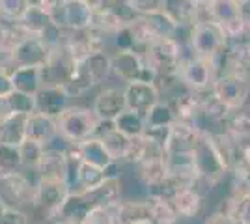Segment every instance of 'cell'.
<instances>
[{"label":"cell","mask_w":250,"mask_h":224,"mask_svg":"<svg viewBox=\"0 0 250 224\" xmlns=\"http://www.w3.org/2000/svg\"><path fill=\"white\" fill-rule=\"evenodd\" d=\"M228 47V38L219 28V24L204 17L190 26L188 32V49L198 58L213 62L224 49Z\"/></svg>","instance_id":"obj_2"},{"label":"cell","mask_w":250,"mask_h":224,"mask_svg":"<svg viewBox=\"0 0 250 224\" xmlns=\"http://www.w3.org/2000/svg\"><path fill=\"white\" fill-rule=\"evenodd\" d=\"M202 131L190 123L176 122L168 131L165 142V155H192Z\"/></svg>","instance_id":"obj_13"},{"label":"cell","mask_w":250,"mask_h":224,"mask_svg":"<svg viewBox=\"0 0 250 224\" xmlns=\"http://www.w3.org/2000/svg\"><path fill=\"white\" fill-rule=\"evenodd\" d=\"M13 92V84H11L10 73L0 71V99H6Z\"/></svg>","instance_id":"obj_46"},{"label":"cell","mask_w":250,"mask_h":224,"mask_svg":"<svg viewBox=\"0 0 250 224\" xmlns=\"http://www.w3.org/2000/svg\"><path fill=\"white\" fill-rule=\"evenodd\" d=\"M140 21H142L151 40H163V38H174L176 40L179 26L161 10L140 15Z\"/></svg>","instance_id":"obj_26"},{"label":"cell","mask_w":250,"mask_h":224,"mask_svg":"<svg viewBox=\"0 0 250 224\" xmlns=\"http://www.w3.org/2000/svg\"><path fill=\"white\" fill-rule=\"evenodd\" d=\"M10 79L15 92L28 96H38V92L43 88L42 67H15L10 73Z\"/></svg>","instance_id":"obj_27"},{"label":"cell","mask_w":250,"mask_h":224,"mask_svg":"<svg viewBox=\"0 0 250 224\" xmlns=\"http://www.w3.org/2000/svg\"><path fill=\"white\" fill-rule=\"evenodd\" d=\"M56 127L65 140H69L71 144H79V142L95 137L97 127H99V120L92 108L69 105L56 118Z\"/></svg>","instance_id":"obj_3"},{"label":"cell","mask_w":250,"mask_h":224,"mask_svg":"<svg viewBox=\"0 0 250 224\" xmlns=\"http://www.w3.org/2000/svg\"><path fill=\"white\" fill-rule=\"evenodd\" d=\"M204 97H206V94L192 92V90H187V88L183 86V88H179L170 99H165V101H168V103L172 105L174 112H176L177 122L190 123V125L198 127V120H200V114H202Z\"/></svg>","instance_id":"obj_12"},{"label":"cell","mask_w":250,"mask_h":224,"mask_svg":"<svg viewBox=\"0 0 250 224\" xmlns=\"http://www.w3.org/2000/svg\"><path fill=\"white\" fill-rule=\"evenodd\" d=\"M176 122H177V118H176V112H174L172 105H170L168 101H165V99H161L159 103H155L153 107L149 108V112L144 116V123H146L144 135L149 137V139L157 140V142H161V144L165 146L168 131H170V127H172Z\"/></svg>","instance_id":"obj_11"},{"label":"cell","mask_w":250,"mask_h":224,"mask_svg":"<svg viewBox=\"0 0 250 224\" xmlns=\"http://www.w3.org/2000/svg\"><path fill=\"white\" fill-rule=\"evenodd\" d=\"M247 40H250V19H249V32H247Z\"/></svg>","instance_id":"obj_52"},{"label":"cell","mask_w":250,"mask_h":224,"mask_svg":"<svg viewBox=\"0 0 250 224\" xmlns=\"http://www.w3.org/2000/svg\"><path fill=\"white\" fill-rule=\"evenodd\" d=\"M83 62L86 64L90 75L94 77V81L97 86L106 82V81L112 77V69H110V53H106V51L90 54Z\"/></svg>","instance_id":"obj_35"},{"label":"cell","mask_w":250,"mask_h":224,"mask_svg":"<svg viewBox=\"0 0 250 224\" xmlns=\"http://www.w3.org/2000/svg\"><path fill=\"white\" fill-rule=\"evenodd\" d=\"M22 170L19 148L0 144V182Z\"/></svg>","instance_id":"obj_38"},{"label":"cell","mask_w":250,"mask_h":224,"mask_svg":"<svg viewBox=\"0 0 250 224\" xmlns=\"http://www.w3.org/2000/svg\"><path fill=\"white\" fill-rule=\"evenodd\" d=\"M95 137L101 140V144L108 151V155L112 157V161L124 163L125 155H127V149H129V144H131L129 137H125L124 133H120L114 127L112 122H99Z\"/></svg>","instance_id":"obj_18"},{"label":"cell","mask_w":250,"mask_h":224,"mask_svg":"<svg viewBox=\"0 0 250 224\" xmlns=\"http://www.w3.org/2000/svg\"><path fill=\"white\" fill-rule=\"evenodd\" d=\"M144 202L147 205L149 219L153 224H179V217L174 211L168 198L155 194V192H147L144 196Z\"/></svg>","instance_id":"obj_29"},{"label":"cell","mask_w":250,"mask_h":224,"mask_svg":"<svg viewBox=\"0 0 250 224\" xmlns=\"http://www.w3.org/2000/svg\"><path fill=\"white\" fill-rule=\"evenodd\" d=\"M217 79V69L213 62L198 58L194 54L187 56L179 67V81L187 90L198 92V94H208L211 92V86Z\"/></svg>","instance_id":"obj_6"},{"label":"cell","mask_w":250,"mask_h":224,"mask_svg":"<svg viewBox=\"0 0 250 224\" xmlns=\"http://www.w3.org/2000/svg\"><path fill=\"white\" fill-rule=\"evenodd\" d=\"M56 135H58V127H56L54 118L45 116L42 112H34L28 116V122H26V139L28 140L47 146Z\"/></svg>","instance_id":"obj_21"},{"label":"cell","mask_w":250,"mask_h":224,"mask_svg":"<svg viewBox=\"0 0 250 224\" xmlns=\"http://www.w3.org/2000/svg\"><path fill=\"white\" fill-rule=\"evenodd\" d=\"M75 146H77L81 161L86 163V164H92V166H97L101 170H106L108 166H112L116 163L108 155V151L104 149V146L101 144V140L97 139V137H92V139L84 140V142H79Z\"/></svg>","instance_id":"obj_24"},{"label":"cell","mask_w":250,"mask_h":224,"mask_svg":"<svg viewBox=\"0 0 250 224\" xmlns=\"http://www.w3.org/2000/svg\"><path fill=\"white\" fill-rule=\"evenodd\" d=\"M10 53L13 69L15 67H42L51 58V49L38 36L24 38L21 43H17L11 49Z\"/></svg>","instance_id":"obj_10"},{"label":"cell","mask_w":250,"mask_h":224,"mask_svg":"<svg viewBox=\"0 0 250 224\" xmlns=\"http://www.w3.org/2000/svg\"><path fill=\"white\" fill-rule=\"evenodd\" d=\"M38 176L45 180H60L67 183V151L45 149Z\"/></svg>","instance_id":"obj_25"},{"label":"cell","mask_w":250,"mask_h":224,"mask_svg":"<svg viewBox=\"0 0 250 224\" xmlns=\"http://www.w3.org/2000/svg\"><path fill=\"white\" fill-rule=\"evenodd\" d=\"M69 192H71V189L65 182L40 178L38 187H36V207L43 209V213L47 217L62 205V202L67 198Z\"/></svg>","instance_id":"obj_15"},{"label":"cell","mask_w":250,"mask_h":224,"mask_svg":"<svg viewBox=\"0 0 250 224\" xmlns=\"http://www.w3.org/2000/svg\"><path fill=\"white\" fill-rule=\"evenodd\" d=\"M190 54L192 53L187 45H181L174 38H163L153 40L147 45L144 51V60L155 77H174L179 75L183 60Z\"/></svg>","instance_id":"obj_1"},{"label":"cell","mask_w":250,"mask_h":224,"mask_svg":"<svg viewBox=\"0 0 250 224\" xmlns=\"http://www.w3.org/2000/svg\"><path fill=\"white\" fill-rule=\"evenodd\" d=\"M38 170H21L10 178L2 180L4 194L19 207H36V187H38Z\"/></svg>","instance_id":"obj_8"},{"label":"cell","mask_w":250,"mask_h":224,"mask_svg":"<svg viewBox=\"0 0 250 224\" xmlns=\"http://www.w3.org/2000/svg\"><path fill=\"white\" fill-rule=\"evenodd\" d=\"M110 69L112 77L122 81L124 84L131 82H155V73L146 64L144 54L135 51H125V53L110 54Z\"/></svg>","instance_id":"obj_5"},{"label":"cell","mask_w":250,"mask_h":224,"mask_svg":"<svg viewBox=\"0 0 250 224\" xmlns=\"http://www.w3.org/2000/svg\"><path fill=\"white\" fill-rule=\"evenodd\" d=\"M159 157H165V146L161 142L142 135V137L131 139V144H129V149H127V155H125L124 163L138 166V164H142L146 161L159 159Z\"/></svg>","instance_id":"obj_19"},{"label":"cell","mask_w":250,"mask_h":224,"mask_svg":"<svg viewBox=\"0 0 250 224\" xmlns=\"http://www.w3.org/2000/svg\"><path fill=\"white\" fill-rule=\"evenodd\" d=\"M112 123H114V127L120 133H124L125 137H129V139L142 137L144 135V129H146L144 118L140 116V114H136V112H131V110H124Z\"/></svg>","instance_id":"obj_37"},{"label":"cell","mask_w":250,"mask_h":224,"mask_svg":"<svg viewBox=\"0 0 250 224\" xmlns=\"http://www.w3.org/2000/svg\"><path fill=\"white\" fill-rule=\"evenodd\" d=\"M208 19L219 24V28L228 38V41L247 38L249 17L235 0H215L208 11Z\"/></svg>","instance_id":"obj_4"},{"label":"cell","mask_w":250,"mask_h":224,"mask_svg":"<svg viewBox=\"0 0 250 224\" xmlns=\"http://www.w3.org/2000/svg\"><path fill=\"white\" fill-rule=\"evenodd\" d=\"M28 8L30 0H0V19L8 22H19Z\"/></svg>","instance_id":"obj_42"},{"label":"cell","mask_w":250,"mask_h":224,"mask_svg":"<svg viewBox=\"0 0 250 224\" xmlns=\"http://www.w3.org/2000/svg\"><path fill=\"white\" fill-rule=\"evenodd\" d=\"M222 131L233 139L250 137V107L243 105L237 108H229L228 116L222 123Z\"/></svg>","instance_id":"obj_33"},{"label":"cell","mask_w":250,"mask_h":224,"mask_svg":"<svg viewBox=\"0 0 250 224\" xmlns=\"http://www.w3.org/2000/svg\"><path fill=\"white\" fill-rule=\"evenodd\" d=\"M211 94L228 108L247 105L250 96V79L237 73H224L215 79Z\"/></svg>","instance_id":"obj_7"},{"label":"cell","mask_w":250,"mask_h":224,"mask_svg":"<svg viewBox=\"0 0 250 224\" xmlns=\"http://www.w3.org/2000/svg\"><path fill=\"white\" fill-rule=\"evenodd\" d=\"M92 110L99 122H114L124 110H127L124 88L106 86L103 90H99V94L94 97Z\"/></svg>","instance_id":"obj_14"},{"label":"cell","mask_w":250,"mask_h":224,"mask_svg":"<svg viewBox=\"0 0 250 224\" xmlns=\"http://www.w3.org/2000/svg\"><path fill=\"white\" fill-rule=\"evenodd\" d=\"M213 2H215V0H194L196 8H198L200 13H202V19L208 17V11H209V8L213 6Z\"/></svg>","instance_id":"obj_50"},{"label":"cell","mask_w":250,"mask_h":224,"mask_svg":"<svg viewBox=\"0 0 250 224\" xmlns=\"http://www.w3.org/2000/svg\"><path fill=\"white\" fill-rule=\"evenodd\" d=\"M125 105L127 110L136 112L144 118L149 112V108L161 101V94L151 82H131L124 86Z\"/></svg>","instance_id":"obj_16"},{"label":"cell","mask_w":250,"mask_h":224,"mask_svg":"<svg viewBox=\"0 0 250 224\" xmlns=\"http://www.w3.org/2000/svg\"><path fill=\"white\" fill-rule=\"evenodd\" d=\"M94 11L81 0H63L51 13L52 22L62 30H84L90 28Z\"/></svg>","instance_id":"obj_9"},{"label":"cell","mask_w":250,"mask_h":224,"mask_svg":"<svg viewBox=\"0 0 250 224\" xmlns=\"http://www.w3.org/2000/svg\"><path fill=\"white\" fill-rule=\"evenodd\" d=\"M106 170H101L97 166L81 163L79 172H77V182H75V191H92L99 187L106 180Z\"/></svg>","instance_id":"obj_36"},{"label":"cell","mask_w":250,"mask_h":224,"mask_svg":"<svg viewBox=\"0 0 250 224\" xmlns=\"http://www.w3.org/2000/svg\"><path fill=\"white\" fill-rule=\"evenodd\" d=\"M222 211L235 224H250V192L231 189Z\"/></svg>","instance_id":"obj_31"},{"label":"cell","mask_w":250,"mask_h":224,"mask_svg":"<svg viewBox=\"0 0 250 224\" xmlns=\"http://www.w3.org/2000/svg\"><path fill=\"white\" fill-rule=\"evenodd\" d=\"M69 99L71 97L67 96L63 86H45L36 96V112L56 120L69 107Z\"/></svg>","instance_id":"obj_17"},{"label":"cell","mask_w":250,"mask_h":224,"mask_svg":"<svg viewBox=\"0 0 250 224\" xmlns=\"http://www.w3.org/2000/svg\"><path fill=\"white\" fill-rule=\"evenodd\" d=\"M0 224H32L30 215L0 192Z\"/></svg>","instance_id":"obj_39"},{"label":"cell","mask_w":250,"mask_h":224,"mask_svg":"<svg viewBox=\"0 0 250 224\" xmlns=\"http://www.w3.org/2000/svg\"><path fill=\"white\" fill-rule=\"evenodd\" d=\"M6 103L10 107L11 114H24L30 116L36 112V96H28L22 92H11L10 96L6 97Z\"/></svg>","instance_id":"obj_41"},{"label":"cell","mask_w":250,"mask_h":224,"mask_svg":"<svg viewBox=\"0 0 250 224\" xmlns=\"http://www.w3.org/2000/svg\"><path fill=\"white\" fill-rule=\"evenodd\" d=\"M10 49V30H8V21L0 19V51Z\"/></svg>","instance_id":"obj_49"},{"label":"cell","mask_w":250,"mask_h":224,"mask_svg":"<svg viewBox=\"0 0 250 224\" xmlns=\"http://www.w3.org/2000/svg\"><path fill=\"white\" fill-rule=\"evenodd\" d=\"M204 224H235V223L222 209H219V211H213V213L209 215L208 219L204 221Z\"/></svg>","instance_id":"obj_48"},{"label":"cell","mask_w":250,"mask_h":224,"mask_svg":"<svg viewBox=\"0 0 250 224\" xmlns=\"http://www.w3.org/2000/svg\"><path fill=\"white\" fill-rule=\"evenodd\" d=\"M161 11L167 13L179 28H190L202 19V13L196 8L194 0H163Z\"/></svg>","instance_id":"obj_20"},{"label":"cell","mask_w":250,"mask_h":224,"mask_svg":"<svg viewBox=\"0 0 250 224\" xmlns=\"http://www.w3.org/2000/svg\"><path fill=\"white\" fill-rule=\"evenodd\" d=\"M26 122L28 116L24 114H11L0 122V144H8L19 148L26 140Z\"/></svg>","instance_id":"obj_30"},{"label":"cell","mask_w":250,"mask_h":224,"mask_svg":"<svg viewBox=\"0 0 250 224\" xmlns=\"http://www.w3.org/2000/svg\"><path fill=\"white\" fill-rule=\"evenodd\" d=\"M249 41H250V40H249ZM249 60H250V51H249Z\"/></svg>","instance_id":"obj_53"},{"label":"cell","mask_w":250,"mask_h":224,"mask_svg":"<svg viewBox=\"0 0 250 224\" xmlns=\"http://www.w3.org/2000/svg\"><path fill=\"white\" fill-rule=\"evenodd\" d=\"M116 219L118 224H153L149 219L147 205L142 200H120L116 204Z\"/></svg>","instance_id":"obj_28"},{"label":"cell","mask_w":250,"mask_h":224,"mask_svg":"<svg viewBox=\"0 0 250 224\" xmlns=\"http://www.w3.org/2000/svg\"><path fill=\"white\" fill-rule=\"evenodd\" d=\"M129 4L135 8V11L138 15H146V13L161 10L163 0H129Z\"/></svg>","instance_id":"obj_45"},{"label":"cell","mask_w":250,"mask_h":224,"mask_svg":"<svg viewBox=\"0 0 250 224\" xmlns=\"http://www.w3.org/2000/svg\"><path fill=\"white\" fill-rule=\"evenodd\" d=\"M245 161H247V164H249V168H250V142H249V146L245 148Z\"/></svg>","instance_id":"obj_51"},{"label":"cell","mask_w":250,"mask_h":224,"mask_svg":"<svg viewBox=\"0 0 250 224\" xmlns=\"http://www.w3.org/2000/svg\"><path fill=\"white\" fill-rule=\"evenodd\" d=\"M165 157H167V155H165ZM165 157L146 161V163L135 166L138 182L142 183L144 187H147L149 192L157 191V189L165 183V180H167L168 168H167V159H165Z\"/></svg>","instance_id":"obj_23"},{"label":"cell","mask_w":250,"mask_h":224,"mask_svg":"<svg viewBox=\"0 0 250 224\" xmlns=\"http://www.w3.org/2000/svg\"><path fill=\"white\" fill-rule=\"evenodd\" d=\"M22 28L26 30V32L30 34V36H42L49 26H52L54 22H52L51 15L47 13V11L40 8V6H30L26 13L22 15V19L19 21Z\"/></svg>","instance_id":"obj_34"},{"label":"cell","mask_w":250,"mask_h":224,"mask_svg":"<svg viewBox=\"0 0 250 224\" xmlns=\"http://www.w3.org/2000/svg\"><path fill=\"white\" fill-rule=\"evenodd\" d=\"M168 200H170V204H172V207H174V211L177 213L179 219H194L204 209V196L194 187L176 192Z\"/></svg>","instance_id":"obj_22"},{"label":"cell","mask_w":250,"mask_h":224,"mask_svg":"<svg viewBox=\"0 0 250 224\" xmlns=\"http://www.w3.org/2000/svg\"><path fill=\"white\" fill-rule=\"evenodd\" d=\"M83 224H118L116 219V205L108 207H97L84 219Z\"/></svg>","instance_id":"obj_44"},{"label":"cell","mask_w":250,"mask_h":224,"mask_svg":"<svg viewBox=\"0 0 250 224\" xmlns=\"http://www.w3.org/2000/svg\"><path fill=\"white\" fill-rule=\"evenodd\" d=\"M110 11H112V15H114L116 19L122 22V26L133 24V22L140 17V15L135 11V8L129 4V0H114V4H112Z\"/></svg>","instance_id":"obj_43"},{"label":"cell","mask_w":250,"mask_h":224,"mask_svg":"<svg viewBox=\"0 0 250 224\" xmlns=\"http://www.w3.org/2000/svg\"><path fill=\"white\" fill-rule=\"evenodd\" d=\"M19 153H21L22 170H38L40 163L43 159V153H45V148H43L42 144L26 139L19 146Z\"/></svg>","instance_id":"obj_40"},{"label":"cell","mask_w":250,"mask_h":224,"mask_svg":"<svg viewBox=\"0 0 250 224\" xmlns=\"http://www.w3.org/2000/svg\"><path fill=\"white\" fill-rule=\"evenodd\" d=\"M81 2H84L92 11H108L114 4V0H81Z\"/></svg>","instance_id":"obj_47"},{"label":"cell","mask_w":250,"mask_h":224,"mask_svg":"<svg viewBox=\"0 0 250 224\" xmlns=\"http://www.w3.org/2000/svg\"><path fill=\"white\" fill-rule=\"evenodd\" d=\"M95 86L97 84H95L94 77L88 71L86 64H84V62H79V64H75L73 71L69 75V79L65 81L63 90L67 92L69 97H83V96H86L90 90H94Z\"/></svg>","instance_id":"obj_32"}]
</instances>
